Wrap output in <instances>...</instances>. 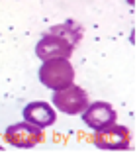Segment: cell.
<instances>
[{"mask_svg": "<svg viewBox=\"0 0 139 155\" xmlns=\"http://www.w3.org/2000/svg\"><path fill=\"white\" fill-rule=\"evenodd\" d=\"M24 120L30 122V124L34 126H39V128H49V126L55 124L57 120V112L51 108V104L49 102H41V100H37V102H30L24 108Z\"/></svg>", "mask_w": 139, "mask_h": 155, "instance_id": "obj_7", "label": "cell"}, {"mask_svg": "<svg viewBox=\"0 0 139 155\" xmlns=\"http://www.w3.org/2000/svg\"><path fill=\"white\" fill-rule=\"evenodd\" d=\"M39 81L51 91H61L73 84L75 69L69 59H47L39 69Z\"/></svg>", "mask_w": 139, "mask_h": 155, "instance_id": "obj_2", "label": "cell"}, {"mask_svg": "<svg viewBox=\"0 0 139 155\" xmlns=\"http://www.w3.org/2000/svg\"><path fill=\"white\" fill-rule=\"evenodd\" d=\"M80 114H82V122L88 126V128H92L94 132L100 130V128H104L106 124L116 122V118H118L116 110H114V106L110 102H92V104H88Z\"/></svg>", "mask_w": 139, "mask_h": 155, "instance_id": "obj_6", "label": "cell"}, {"mask_svg": "<svg viewBox=\"0 0 139 155\" xmlns=\"http://www.w3.org/2000/svg\"><path fill=\"white\" fill-rule=\"evenodd\" d=\"M4 137L10 145L14 147H20V149H30V147H35L43 141V128L39 126H34L30 122H20V124H12L10 128H6L4 132Z\"/></svg>", "mask_w": 139, "mask_h": 155, "instance_id": "obj_4", "label": "cell"}, {"mask_svg": "<svg viewBox=\"0 0 139 155\" xmlns=\"http://www.w3.org/2000/svg\"><path fill=\"white\" fill-rule=\"evenodd\" d=\"M88 104L90 102H88L86 91L76 84H69L67 88L55 91L53 94V106L65 114H80Z\"/></svg>", "mask_w": 139, "mask_h": 155, "instance_id": "obj_5", "label": "cell"}, {"mask_svg": "<svg viewBox=\"0 0 139 155\" xmlns=\"http://www.w3.org/2000/svg\"><path fill=\"white\" fill-rule=\"evenodd\" d=\"M94 143L100 149H106V151H121V149H129L131 134H129V130L125 126L112 122V124H106L104 128L96 130Z\"/></svg>", "mask_w": 139, "mask_h": 155, "instance_id": "obj_3", "label": "cell"}, {"mask_svg": "<svg viewBox=\"0 0 139 155\" xmlns=\"http://www.w3.org/2000/svg\"><path fill=\"white\" fill-rule=\"evenodd\" d=\"M84 30L75 20H67L63 24L53 26L49 31H45L41 39L35 45V55L41 61L47 59H71L75 47L82 39Z\"/></svg>", "mask_w": 139, "mask_h": 155, "instance_id": "obj_1", "label": "cell"}]
</instances>
